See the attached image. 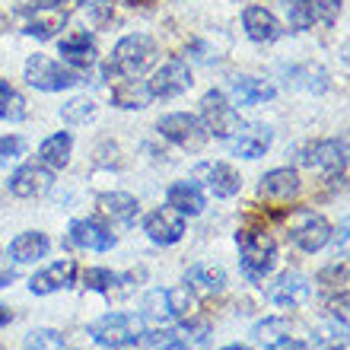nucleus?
<instances>
[{"instance_id":"33","label":"nucleus","mask_w":350,"mask_h":350,"mask_svg":"<svg viewBox=\"0 0 350 350\" xmlns=\"http://www.w3.org/2000/svg\"><path fill=\"white\" fill-rule=\"evenodd\" d=\"M92 115H96V102L86 99V96H77V99H70L67 105H61V118H64L67 124H83Z\"/></svg>"},{"instance_id":"3","label":"nucleus","mask_w":350,"mask_h":350,"mask_svg":"<svg viewBox=\"0 0 350 350\" xmlns=\"http://www.w3.org/2000/svg\"><path fill=\"white\" fill-rule=\"evenodd\" d=\"M147 334V325L140 315L131 312H105L102 319L90 325V338L102 347H128V344H137L140 338Z\"/></svg>"},{"instance_id":"38","label":"nucleus","mask_w":350,"mask_h":350,"mask_svg":"<svg viewBox=\"0 0 350 350\" xmlns=\"http://www.w3.org/2000/svg\"><path fill=\"white\" fill-rule=\"evenodd\" d=\"M309 7H312V13L322 16L325 23H334V19L341 16V0H309Z\"/></svg>"},{"instance_id":"16","label":"nucleus","mask_w":350,"mask_h":350,"mask_svg":"<svg viewBox=\"0 0 350 350\" xmlns=\"http://www.w3.org/2000/svg\"><path fill=\"white\" fill-rule=\"evenodd\" d=\"M242 29H245V36H249L252 42H258V45L277 42L280 32H284L280 23H277V16L265 7H249L245 10V13H242Z\"/></svg>"},{"instance_id":"17","label":"nucleus","mask_w":350,"mask_h":350,"mask_svg":"<svg viewBox=\"0 0 350 350\" xmlns=\"http://www.w3.org/2000/svg\"><path fill=\"white\" fill-rule=\"evenodd\" d=\"M70 242H74L77 249H90V252L115 249V236L96 220H74L70 223Z\"/></svg>"},{"instance_id":"42","label":"nucleus","mask_w":350,"mask_h":350,"mask_svg":"<svg viewBox=\"0 0 350 350\" xmlns=\"http://www.w3.org/2000/svg\"><path fill=\"white\" fill-rule=\"evenodd\" d=\"M13 280H16V271H0V290H3V286H10Z\"/></svg>"},{"instance_id":"11","label":"nucleus","mask_w":350,"mask_h":350,"mask_svg":"<svg viewBox=\"0 0 350 350\" xmlns=\"http://www.w3.org/2000/svg\"><path fill=\"white\" fill-rule=\"evenodd\" d=\"M194 178H201L213 191V198H232V194H239V188H242L239 172H236L230 163H201V166L194 169Z\"/></svg>"},{"instance_id":"22","label":"nucleus","mask_w":350,"mask_h":350,"mask_svg":"<svg viewBox=\"0 0 350 350\" xmlns=\"http://www.w3.org/2000/svg\"><path fill=\"white\" fill-rule=\"evenodd\" d=\"M185 286L201 290V293H220L226 286V271L220 265H191L185 271Z\"/></svg>"},{"instance_id":"28","label":"nucleus","mask_w":350,"mask_h":350,"mask_svg":"<svg viewBox=\"0 0 350 350\" xmlns=\"http://www.w3.org/2000/svg\"><path fill=\"white\" fill-rule=\"evenodd\" d=\"M111 102L118 109H144L150 102V90L137 80H118L115 90H111Z\"/></svg>"},{"instance_id":"37","label":"nucleus","mask_w":350,"mask_h":350,"mask_svg":"<svg viewBox=\"0 0 350 350\" xmlns=\"http://www.w3.org/2000/svg\"><path fill=\"white\" fill-rule=\"evenodd\" d=\"M83 10L92 16L96 26H105V23L111 19V3L109 0H83Z\"/></svg>"},{"instance_id":"24","label":"nucleus","mask_w":350,"mask_h":350,"mask_svg":"<svg viewBox=\"0 0 350 350\" xmlns=\"http://www.w3.org/2000/svg\"><path fill=\"white\" fill-rule=\"evenodd\" d=\"M96 204H99V211L105 217H111V223H131L137 217V198L134 194L111 191V194H102Z\"/></svg>"},{"instance_id":"29","label":"nucleus","mask_w":350,"mask_h":350,"mask_svg":"<svg viewBox=\"0 0 350 350\" xmlns=\"http://www.w3.org/2000/svg\"><path fill=\"white\" fill-rule=\"evenodd\" d=\"M26 118V99L19 96L16 86L0 80V121H23Z\"/></svg>"},{"instance_id":"47","label":"nucleus","mask_w":350,"mask_h":350,"mask_svg":"<svg viewBox=\"0 0 350 350\" xmlns=\"http://www.w3.org/2000/svg\"><path fill=\"white\" fill-rule=\"evenodd\" d=\"M332 350H347V347H344V344H341V347H332Z\"/></svg>"},{"instance_id":"44","label":"nucleus","mask_w":350,"mask_h":350,"mask_svg":"<svg viewBox=\"0 0 350 350\" xmlns=\"http://www.w3.org/2000/svg\"><path fill=\"white\" fill-rule=\"evenodd\" d=\"M338 245H347V223H344L341 232H338Z\"/></svg>"},{"instance_id":"36","label":"nucleus","mask_w":350,"mask_h":350,"mask_svg":"<svg viewBox=\"0 0 350 350\" xmlns=\"http://www.w3.org/2000/svg\"><path fill=\"white\" fill-rule=\"evenodd\" d=\"M23 153H26V140L23 137H16V134H13V137H10V134L0 137V163H13V159H19Z\"/></svg>"},{"instance_id":"39","label":"nucleus","mask_w":350,"mask_h":350,"mask_svg":"<svg viewBox=\"0 0 350 350\" xmlns=\"http://www.w3.org/2000/svg\"><path fill=\"white\" fill-rule=\"evenodd\" d=\"M344 280H347V265H332L325 267L322 274H319V284H328V286H344Z\"/></svg>"},{"instance_id":"6","label":"nucleus","mask_w":350,"mask_h":350,"mask_svg":"<svg viewBox=\"0 0 350 350\" xmlns=\"http://www.w3.org/2000/svg\"><path fill=\"white\" fill-rule=\"evenodd\" d=\"M159 134L166 140H172L175 147L182 150H201L207 144V131H204L201 118H194L188 111H172V115H163L159 118Z\"/></svg>"},{"instance_id":"20","label":"nucleus","mask_w":350,"mask_h":350,"mask_svg":"<svg viewBox=\"0 0 350 350\" xmlns=\"http://www.w3.org/2000/svg\"><path fill=\"white\" fill-rule=\"evenodd\" d=\"M57 55H61V61H64V64L77 67V70H83V67L96 64V45H92V38L86 36V32H77V36L61 38Z\"/></svg>"},{"instance_id":"14","label":"nucleus","mask_w":350,"mask_h":350,"mask_svg":"<svg viewBox=\"0 0 350 350\" xmlns=\"http://www.w3.org/2000/svg\"><path fill=\"white\" fill-rule=\"evenodd\" d=\"M271 140H274V131L267 128V124H242L236 134H232V153L236 157H245V159H258L267 153L271 147Z\"/></svg>"},{"instance_id":"9","label":"nucleus","mask_w":350,"mask_h":350,"mask_svg":"<svg viewBox=\"0 0 350 350\" xmlns=\"http://www.w3.org/2000/svg\"><path fill=\"white\" fill-rule=\"evenodd\" d=\"M328 239H332V226L325 223V217H319V213H312V211L296 213L293 226H290V242H293L296 249H303L312 255V252L325 249Z\"/></svg>"},{"instance_id":"34","label":"nucleus","mask_w":350,"mask_h":350,"mask_svg":"<svg viewBox=\"0 0 350 350\" xmlns=\"http://www.w3.org/2000/svg\"><path fill=\"white\" fill-rule=\"evenodd\" d=\"M23 350H64V338L51 328H36V332L26 334Z\"/></svg>"},{"instance_id":"32","label":"nucleus","mask_w":350,"mask_h":350,"mask_svg":"<svg viewBox=\"0 0 350 350\" xmlns=\"http://www.w3.org/2000/svg\"><path fill=\"white\" fill-rule=\"evenodd\" d=\"M252 334H255V341H261L265 347H271V344L290 338V322H286V319H265V322H258L255 328H252Z\"/></svg>"},{"instance_id":"18","label":"nucleus","mask_w":350,"mask_h":350,"mask_svg":"<svg viewBox=\"0 0 350 350\" xmlns=\"http://www.w3.org/2000/svg\"><path fill=\"white\" fill-rule=\"evenodd\" d=\"M166 204L175 213H182V217H198L207 207V198H204V191L194 182H175L166 191Z\"/></svg>"},{"instance_id":"31","label":"nucleus","mask_w":350,"mask_h":350,"mask_svg":"<svg viewBox=\"0 0 350 350\" xmlns=\"http://www.w3.org/2000/svg\"><path fill=\"white\" fill-rule=\"evenodd\" d=\"M144 319H150L153 325H166V322H172V312H169L166 290H150V293L144 296Z\"/></svg>"},{"instance_id":"26","label":"nucleus","mask_w":350,"mask_h":350,"mask_svg":"<svg viewBox=\"0 0 350 350\" xmlns=\"http://www.w3.org/2000/svg\"><path fill=\"white\" fill-rule=\"evenodd\" d=\"M70 150H74V140H70V134H51V137L38 147V157H42V163L51 169H64L67 163H70Z\"/></svg>"},{"instance_id":"2","label":"nucleus","mask_w":350,"mask_h":350,"mask_svg":"<svg viewBox=\"0 0 350 350\" xmlns=\"http://www.w3.org/2000/svg\"><path fill=\"white\" fill-rule=\"evenodd\" d=\"M236 245H239V265L242 274L252 284H258L271 274V267L277 261V242L271 239V232L265 230H242L236 232Z\"/></svg>"},{"instance_id":"21","label":"nucleus","mask_w":350,"mask_h":350,"mask_svg":"<svg viewBox=\"0 0 350 350\" xmlns=\"http://www.w3.org/2000/svg\"><path fill=\"white\" fill-rule=\"evenodd\" d=\"M48 252H51V239H48L45 232H19L16 239L10 242V258L19 261V265L45 258Z\"/></svg>"},{"instance_id":"35","label":"nucleus","mask_w":350,"mask_h":350,"mask_svg":"<svg viewBox=\"0 0 350 350\" xmlns=\"http://www.w3.org/2000/svg\"><path fill=\"white\" fill-rule=\"evenodd\" d=\"M286 19H290V26L293 29H309L315 23V13L309 7V0H286Z\"/></svg>"},{"instance_id":"46","label":"nucleus","mask_w":350,"mask_h":350,"mask_svg":"<svg viewBox=\"0 0 350 350\" xmlns=\"http://www.w3.org/2000/svg\"><path fill=\"white\" fill-rule=\"evenodd\" d=\"M220 350H252V347H245V344H230V347H220Z\"/></svg>"},{"instance_id":"45","label":"nucleus","mask_w":350,"mask_h":350,"mask_svg":"<svg viewBox=\"0 0 350 350\" xmlns=\"http://www.w3.org/2000/svg\"><path fill=\"white\" fill-rule=\"evenodd\" d=\"M32 3H45V7H57L61 0H32Z\"/></svg>"},{"instance_id":"41","label":"nucleus","mask_w":350,"mask_h":350,"mask_svg":"<svg viewBox=\"0 0 350 350\" xmlns=\"http://www.w3.org/2000/svg\"><path fill=\"white\" fill-rule=\"evenodd\" d=\"M265 350H309V344H306V341H296V338H284V341L271 344V347H265Z\"/></svg>"},{"instance_id":"19","label":"nucleus","mask_w":350,"mask_h":350,"mask_svg":"<svg viewBox=\"0 0 350 350\" xmlns=\"http://www.w3.org/2000/svg\"><path fill=\"white\" fill-rule=\"evenodd\" d=\"M258 191L261 198H271V201H290L299 194V175L293 169H271L261 175Z\"/></svg>"},{"instance_id":"27","label":"nucleus","mask_w":350,"mask_h":350,"mask_svg":"<svg viewBox=\"0 0 350 350\" xmlns=\"http://www.w3.org/2000/svg\"><path fill=\"white\" fill-rule=\"evenodd\" d=\"M124 280H134V274H115L109 267H90L83 274V284L96 293H128V286H121Z\"/></svg>"},{"instance_id":"40","label":"nucleus","mask_w":350,"mask_h":350,"mask_svg":"<svg viewBox=\"0 0 350 350\" xmlns=\"http://www.w3.org/2000/svg\"><path fill=\"white\" fill-rule=\"evenodd\" d=\"M328 312L341 322V328H347V290H341L338 296H332V299H328Z\"/></svg>"},{"instance_id":"43","label":"nucleus","mask_w":350,"mask_h":350,"mask_svg":"<svg viewBox=\"0 0 350 350\" xmlns=\"http://www.w3.org/2000/svg\"><path fill=\"white\" fill-rule=\"evenodd\" d=\"M10 319H13V315H10V309H7V306H0V328H3V325H10Z\"/></svg>"},{"instance_id":"12","label":"nucleus","mask_w":350,"mask_h":350,"mask_svg":"<svg viewBox=\"0 0 350 350\" xmlns=\"http://www.w3.org/2000/svg\"><path fill=\"white\" fill-rule=\"evenodd\" d=\"M74 280H77V265L70 258H64V261H55L51 267H45V271H38V274L29 277V290L36 296H48V293H57V290L74 286Z\"/></svg>"},{"instance_id":"30","label":"nucleus","mask_w":350,"mask_h":350,"mask_svg":"<svg viewBox=\"0 0 350 350\" xmlns=\"http://www.w3.org/2000/svg\"><path fill=\"white\" fill-rule=\"evenodd\" d=\"M166 299L172 319H188L198 309V296L191 293V286H172V290H166Z\"/></svg>"},{"instance_id":"13","label":"nucleus","mask_w":350,"mask_h":350,"mask_svg":"<svg viewBox=\"0 0 350 350\" xmlns=\"http://www.w3.org/2000/svg\"><path fill=\"white\" fill-rule=\"evenodd\" d=\"M55 185V175L51 169L45 166H19L16 172L10 175V194H16V198H38V194H45L48 188Z\"/></svg>"},{"instance_id":"23","label":"nucleus","mask_w":350,"mask_h":350,"mask_svg":"<svg viewBox=\"0 0 350 350\" xmlns=\"http://www.w3.org/2000/svg\"><path fill=\"white\" fill-rule=\"evenodd\" d=\"M309 163L319 169H325V172L344 175V166H347V144L344 140H322L319 147H312V153H309Z\"/></svg>"},{"instance_id":"1","label":"nucleus","mask_w":350,"mask_h":350,"mask_svg":"<svg viewBox=\"0 0 350 350\" xmlns=\"http://www.w3.org/2000/svg\"><path fill=\"white\" fill-rule=\"evenodd\" d=\"M157 61V42L144 32H134V36H124L111 51V61L105 64V77L109 80H137L150 64Z\"/></svg>"},{"instance_id":"4","label":"nucleus","mask_w":350,"mask_h":350,"mask_svg":"<svg viewBox=\"0 0 350 350\" xmlns=\"http://www.w3.org/2000/svg\"><path fill=\"white\" fill-rule=\"evenodd\" d=\"M26 83L42 92H61V90H70V86L80 83V74L45 55H32L26 61Z\"/></svg>"},{"instance_id":"5","label":"nucleus","mask_w":350,"mask_h":350,"mask_svg":"<svg viewBox=\"0 0 350 350\" xmlns=\"http://www.w3.org/2000/svg\"><path fill=\"white\" fill-rule=\"evenodd\" d=\"M201 124L207 134H213V137H220V140H230L242 128L239 111L226 102V96L220 90H211L201 99Z\"/></svg>"},{"instance_id":"25","label":"nucleus","mask_w":350,"mask_h":350,"mask_svg":"<svg viewBox=\"0 0 350 350\" xmlns=\"http://www.w3.org/2000/svg\"><path fill=\"white\" fill-rule=\"evenodd\" d=\"M232 96L239 105H258V102L274 99V86L258 77H236L232 80Z\"/></svg>"},{"instance_id":"10","label":"nucleus","mask_w":350,"mask_h":350,"mask_svg":"<svg viewBox=\"0 0 350 350\" xmlns=\"http://www.w3.org/2000/svg\"><path fill=\"white\" fill-rule=\"evenodd\" d=\"M144 232H147L150 242H157V245H175V242L185 236V220H182V213H175L172 207H163V211L147 213Z\"/></svg>"},{"instance_id":"8","label":"nucleus","mask_w":350,"mask_h":350,"mask_svg":"<svg viewBox=\"0 0 350 350\" xmlns=\"http://www.w3.org/2000/svg\"><path fill=\"white\" fill-rule=\"evenodd\" d=\"M191 83H194L191 67L185 64V61H178V57H172V61H166V64L153 74L147 90H150V99H175V96H182V92L191 90Z\"/></svg>"},{"instance_id":"48","label":"nucleus","mask_w":350,"mask_h":350,"mask_svg":"<svg viewBox=\"0 0 350 350\" xmlns=\"http://www.w3.org/2000/svg\"><path fill=\"white\" fill-rule=\"evenodd\" d=\"M0 350H3V347H0Z\"/></svg>"},{"instance_id":"15","label":"nucleus","mask_w":350,"mask_h":350,"mask_svg":"<svg viewBox=\"0 0 350 350\" xmlns=\"http://www.w3.org/2000/svg\"><path fill=\"white\" fill-rule=\"evenodd\" d=\"M271 303L277 306H303L309 296H312V284L306 280L303 274H296V271H286V274L277 277V284L271 286Z\"/></svg>"},{"instance_id":"7","label":"nucleus","mask_w":350,"mask_h":350,"mask_svg":"<svg viewBox=\"0 0 350 350\" xmlns=\"http://www.w3.org/2000/svg\"><path fill=\"white\" fill-rule=\"evenodd\" d=\"M67 23V13L61 7H45V3H32V7L16 10V26L26 36H36L38 42L55 38L61 32V26Z\"/></svg>"}]
</instances>
